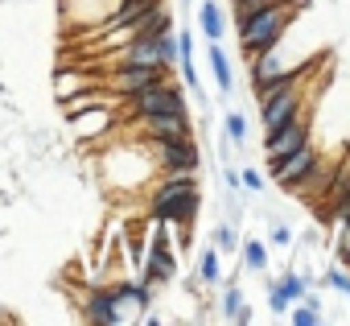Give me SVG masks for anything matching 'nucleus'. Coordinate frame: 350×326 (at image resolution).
Returning <instances> with one entry per match:
<instances>
[{"label":"nucleus","instance_id":"obj_28","mask_svg":"<svg viewBox=\"0 0 350 326\" xmlns=\"http://www.w3.org/2000/svg\"><path fill=\"white\" fill-rule=\"evenodd\" d=\"M288 240H293V231H288L284 223H276V227H272V244H280V248H284Z\"/></svg>","mask_w":350,"mask_h":326},{"label":"nucleus","instance_id":"obj_10","mask_svg":"<svg viewBox=\"0 0 350 326\" xmlns=\"http://www.w3.org/2000/svg\"><path fill=\"white\" fill-rule=\"evenodd\" d=\"M111 293H116V305H120L124 322H128V318H140V314L152 305V285H144L140 277L116 281V285H111Z\"/></svg>","mask_w":350,"mask_h":326},{"label":"nucleus","instance_id":"obj_3","mask_svg":"<svg viewBox=\"0 0 350 326\" xmlns=\"http://www.w3.org/2000/svg\"><path fill=\"white\" fill-rule=\"evenodd\" d=\"M268 174H272V182L284 186V190L305 186V182L317 174V149L305 140L301 149H293V153H284V157H268Z\"/></svg>","mask_w":350,"mask_h":326},{"label":"nucleus","instance_id":"obj_31","mask_svg":"<svg viewBox=\"0 0 350 326\" xmlns=\"http://www.w3.org/2000/svg\"><path fill=\"white\" fill-rule=\"evenodd\" d=\"M346 264H350V260H346Z\"/></svg>","mask_w":350,"mask_h":326},{"label":"nucleus","instance_id":"obj_2","mask_svg":"<svg viewBox=\"0 0 350 326\" xmlns=\"http://www.w3.org/2000/svg\"><path fill=\"white\" fill-rule=\"evenodd\" d=\"M297 5L301 0H276V5H268V9L252 13L247 21H239V50L252 58V54H260L268 46H280L288 21L297 17Z\"/></svg>","mask_w":350,"mask_h":326},{"label":"nucleus","instance_id":"obj_18","mask_svg":"<svg viewBox=\"0 0 350 326\" xmlns=\"http://www.w3.org/2000/svg\"><path fill=\"white\" fill-rule=\"evenodd\" d=\"M276 289H280V293H284V297H288V301H301V297H305V293H309V285H305V281H301V277H297V273H284V277H280V281H276Z\"/></svg>","mask_w":350,"mask_h":326},{"label":"nucleus","instance_id":"obj_6","mask_svg":"<svg viewBox=\"0 0 350 326\" xmlns=\"http://www.w3.org/2000/svg\"><path fill=\"white\" fill-rule=\"evenodd\" d=\"M70 120V128H75V136L83 140V145H107V136L120 128V120H116V108H87V112H75V116H66Z\"/></svg>","mask_w":350,"mask_h":326},{"label":"nucleus","instance_id":"obj_9","mask_svg":"<svg viewBox=\"0 0 350 326\" xmlns=\"http://www.w3.org/2000/svg\"><path fill=\"white\" fill-rule=\"evenodd\" d=\"M305 140H309V116H305V112H297V116H293V120H284L280 128L264 132V153H268V157H284V153L301 149Z\"/></svg>","mask_w":350,"mask_h":326},{"label":"nucleus","instance_id":"obj_24","mask_svg":"<svg viewBox=\"0 0 350 326\" xmlns=\"http://www.w3.org/2000/svg\"><path fill=\"white\" fill-rule=\"evenodd\" d=\"M239 186H243V190H264V174H260V170H243V174H239Z\"/></svg>","mask_w":350,"mask_h":326},{"label":"nucleus","instance_id":"obj_25","mask_svg":"<svg viewBox=\"0 0 350 326\" xmlns=\"http://www.w3.org/2000/svg\"><path fill=\"white\" fill-rule=\"evenodd\" d=\"M288 305H293V301H288V297H284V293L272 285V289H268V310H276V314H288Z\"/></svg>","mask_w":350,"mask_h":326},{"label":"nucleus","instance_id":"obj_30","mask_svg":"<svg viewBox=\"0 0 350 326\" xmlns=\"http://www.w3.org/2000/svg\"><path fill=\"white\" fill-rule=\"evenodd\" d=\"M231 5H239V0H231Z\"/></svg>","mask_w":350,"mask_h":326},{"label":"nucleus","instance_id":"obj_21","mask_svg":"<svg viewBox=\"0 0 350 326\" xmlns=\"http://www.w3.org/2000/svg\"><path fill=\"white\" fill-rule=\"evenodd\" d=\"M325 285H334L338 293L350 297V273H346V268H329V273H325Z\"/></svg>","mask_w":350,"mask_h":326},{"label":"nucleus","instance_id":"obj_7","mask_svg":"<svg viewBox=\"0 0 350 326\" xmlns=\"http://www.w3.org/2000/svg\"><path fill=\"white\" fill-rule=\"evenodd\" d=\"M297 112H305V103H301V83H288V87H280V91H272V95L260 99V124H264V132L280 128V124L293 120Z\"/></svg>","mask_w":350,"mask_h":326},{"label":"nucleus","instance_id":"obj_27","mask_svg":"<svg viewBox=\"0 0 350 326\" xmlns=\"http://www.w3.org/2000/svg\"><path fill=\"white\" fill-rule=\"evenodd\" d=\"M346 190H350V170H342L338 182H329V199H338V195H346Z\"/></svg>","mask_w":350,"mask_h":326},{"label":"nucleus","instance_id":"obj_14","mask_svg":"<svg viewBox=\"0 0 350 326\" xmlns=\"http://www.w3.org/2000/svg\"><path fill=\"white\" fill-rule=\"evenodd\" d=\"M211 71H215L219 91H231V87H235V79H231V62H227V54H223L219 42H211Z\"/></svg>","mask_w":350,"mask_h":326},{"label":"nucleus","instance_id":"obj_13","mask_svg":"<svg viewBox=\"0 0 350 326\" xmlns=\"http://www.w3.org/2000/svg\"><path fill=\"white\" fill-rule=\"evenodd\" d=\"M91 83H99V79H91V75H83V71H62L58 83H54V95H58V103H62V99H70L75 91H83V87H91Z\"/></svg>","mask_w":350,"mask_h":326},{"label":"nucleus","instance_id":"obj_5","mask_svg":"<svg viewBox=\"0 0 350 326\" xmlns=\"http://www.w3.org/2000/svg\"><path fill=\"white\" fill-rule=\"evenodd\" d=\"M161 79H169V71L165 66H132V62H124V66H111L99 83L111 91V95H132V91H140V87H152V83H161Z\"/></svg>","mask_w":350,"mask_h":326},{"label":"nucleus","instance_id":"obj_20","mask_svg":"<svg viewBox=\"0 0 350 326\" xmlns=\"http://www.w3.org/2000/svg\"><path fill=\"white\" fill-rule=\"evenodd\" d=\"M215 248H219V252H235V248H239V236H235L231 223H223V227L215 231Z\"/></svg>","mask_w":350,"mask_h":326},{"label":"nucleus","instance_id":"obj_12","mask_svg":"<svg viewBox=\"0 0 350 326\" xmlns=\"http://www.w3.org/2000/svg\"><path fill=\"white\" fill-rule=\"evenodd\" d=\"M198 25H202V34H206L211 42H223V34H227V17H223V9L215 5V0H202V9H198Z\"/></svg>","mask_w":350,"mask_h":326},{"label":"nucleus","instance_id":"obj_19","mask_svg":"<svg viewBox=\"0 0 350 326\" xmlns=\"http://www.w3.org/2000/svg\"><path fill=\"white\" fill-rule=\"evenodd\" d=\"M227 140L231 145H243L247 140V120L239 112H227Z\"/></svg>","mask_w":350,"mask_h":326},{"label":"nucleus","instance_id":"obj_4","mask_svg":"<svg viewBox=\"0 0 350 326\" xmlns=\"http://www.w3.org/2000/svg\"><path fill=\"white\" fill-rule=\"evenodd\" d=\"M152 161H157V174L161 170H190L198 174L202 170V153L194 145V136H173V140H144Z\"/></svg>","mask_w":350,"mask_h":326},{"label":"nucleus","instance_id":"obj_23","mask_svg":"<svg viewBox=\"0 0 350 326\" xmlns=\"http://www.w3.org/2000/svg\"><path fill=\"white\" fill-rule=\"evenodd\" d=\"M325 219H334V223H342V219H350V190H346V195H338V199H334V211H329V215H325Z\"/></svg>","mask_w":350,"mask_h":326},{"label":"nucleus","instance_id":"obj_15","mask_svg":"<svg viewBox=\"0 0 350 326\" xmlns=\"http://www.w3.org/2000/svg\"><path fill=\"white\" fill-rule=\"evenodd\" d=\"M198 281L202 285H219L223 281V264H219V248H206L198 260Z\"/></svg>","mask_w":350,"mask_h":326},{"label":"nucleus","instance_id":"obj_26","mask_svg":"<svg viewBox=\"0 0 350 326\" xmlns=\"http://www.w3.org/2000/svg\"><path fill=\"white\" fill-rule=\"evenodd\" d=\"M338 256H342V264L350 260V219H342V240H338Z\"/></svg>","mask_w":350,"mask_h":326},{"label":"nucleus","instance_id":"obj_11","mask_svg":"<svg viewBox=\"0 0 350 326\" xmlns=\"http://www.w3.org/2000/svg\"><path fill=\"white\" fill-rule=\"evenodd\" d=\"M83 318H87V322H95V326H120V322H124V314H120V305H116L111 285H95V289L83 297Z\"/></svg>","mask_w":350,"mask_h":326},{"label":"nucleus","instance_id":"obj_17","mask_svg":"<svg viewBox=\"0 0 350 326\" xmlns=\"http://www.w3.org/2000/svg\"><path fill=\"white\" fill-rule=\"evenodd\" d=\"M288 322H293V326H317L321 314H317L313 301H293V305H288Z\"/></svg>","mask_w":350,"mask_h":326},{"label":"nucleus","instance_id":"obj_22","mask_svg":"<svg viewBox=\"0 0 350 326\" xmlns=\"http://www.w3.org/2000/svg\"><path fill=\"white\" fill-rule=\"evenodd\" d=\"M239 305H243V293L231 285V289L223 293V314H227V318H235V314H239Z\"/></svg>","mask_w":350,"mask_h":326},{"label":"nucleus","instance_id":"obj_16","mask_svg":"<svg viewBox=\"0 0 350 326\" xmlns=\"http://www.w3.org/2000/svg\"><path fill=\"white\" fill-rule=\"evenodd\" d=\"M239 248H243V264H247L252 273H264V268H268V248H264V240H243Z\"/></svg>","mask_w":350,"mask_h":326},{"label":"nucleus","instance_id":"obj_1","mask_svg":"<svg viewBox=\"0 0 350 326\" xmlns=\"http://www.w3.org/2000/svg\"><path fill=\"white\" fill-rule=\"evenodd\" d=\"M202 211V190L190 170H161L148 195V219H161L169 227H190Z\"/></svg>","mask_w":350,"mask_h":326},{"label":"nucleus","instance_id":"obj_29","mask_svg":"<svg viewBox=\"0 0 350 326\" xmlns=\"http://www.w3.org/2000/svg\"><path fill=\"white\" fill-rule=\"evenodd\" d=\"M223 178H227V190H239V174H235V170H227Z\"/></svg>","mask_w":350,"mask_h":326},{"label":"nucleus","instance_id":"obj_8","mask_svg":"<svg viewBox=\"0 0 350 326\" xmlns=\"http://www.w3.org/2000/svg\"><path fill=\"white\" fill-rule=\"evenodd\" d=\"M140 140H173V136H194L190 128V112H161V116H144L132 120Z\"/></svg>","mask_w":350,"mask_h":326}]
</instances>
